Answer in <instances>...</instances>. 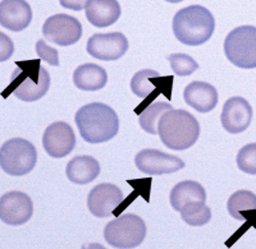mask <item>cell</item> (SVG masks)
Instances as JSON below:
<instances>
[{"mask_svg":"<svg viewBox=\"0 0 256 249\" xmlns=\"http://www.w3.org/2000/svg\"><path fill=\"white\" fill-rule=\"evenodd\" d=\"M170 205L176 211L180 212L184 206L191 202H205L206 201V192L200 183L194 180L180 182L173 187L170 192Z\"/></svg>","mask_w":256,"mask_h":249,"instance_id":"cell-20","label":"cell"},{"mask_svg":"<svg viewBox=\"0 0 256 249\" xmlns=\"http://www.w3.org/2000/svg\"><path fill=\"white\" fill-rule=\"evenodd\" d=\"M50 87V75L38 60L17 61L4 96L9 93L24 102H34L44 97Z\"/></svg>","mask_w":256,"mask_h":249,"instance_id":"cell-2","label":"cell"},{"mask_svg":"<svg viewBox=\"0 0 256 249\" xmlns=\"http://www.w3.org/2000/svg\"><path fill=\"white\" fill-rule=\"evenodd\" d=\"M166 1H168V3L176 4V3H180V1H184V0H166Z\"/></svg>","mask_w":256,"mask_h":249,"instance_id":"cell-30","label":"cell"},{"mask_svg":"<svg viewBox=\"0 0 256 249\" xmlns=\"http://www.w3.org/2000/svg\"><path fill=\"white\" fill-rule=\"evenodd\" d=\"M184 101L198 113H209L218 104V92L210 83L201 81L187 84L184 92Z\"/></svg>","mask_w":256,"mask_h":249,"instance_id":"cell-16","label":"cell"},{"mask_svg":"<svg viewBox=\"0 0 256 249\" xmlns=\"http://www.w3.org/2000/svg\"><path fill=\"white\" fill-rule=\"evenodd\" d=\"M146 237L145 221L134 214H126L106 224L104 238L113 248L132 249L140 246Z\"/></svg>","mask_w":256,"mask_h":249,"instance_id":"cell-6","label":"cell"},{"mask_svg":"<svg viewBox=\"0 0 256 249\" xmlns=\"http://www.w3.org/2000/svg\"><path fill=\"white\" fill-rule=\"evenodd\" d=\"M32 20V10L26 0H2L0 24L10 31H24Z\"/></svg>","mask_w":256,"mask_h":249,"instance_id":"cell-15","label":"cell"},{"mask_svg":"<svg viewBox=\"0 0 256 249\" xmlns=\"http://www.w3.org/2000/svg\"><path fill=\"white\" fill-rule=\"evenodd\" d=\"M80 134L88 143H102L114 138L120 131V119L116 111L102 102L84 105L74 115Z\"/></svg>","mask_w":256,"mask_h":249,"instance_id":"cell-1","label":"cell"},{"mask_svg":"<svg viewBox=\"0 0 256 249\" xmlns=\"http://www.w3.org/2000/svg\"><path fill=\"white\" fill-rule=\"evenodd\" d=\"M42 35L46 41L59 46L76 44L82 36L80 20L68 14H56L48 18L42 26Z\"/></svg>","mask_w":256,"mask_h":249,"instance_id":"cell-8","label":"cell"},{"mask_svg":"<svg viewBox=\"0 0 256 249\" xmlns=\"http://www.w3.org/2000/svg\"><path fill=\"white\" fill-rule=\"evenodd\" d=\"M90 0H59V3L63 8L70 9L74 12H80L84 8H86Z\"/></svg>","mask_w":256,"mask_h":249,"instance_id":"cell-28","label":"cell"},{"mask_svg":"<svg viewBox=\"0 0 256 249\" xmlns=\"http://www.w3.org/2000/svg\"><path fill=\"white\" fill-rule=\"evenodd\" d=\"M38 162L35 146L24 138H13L0 148V168L8 175L24 177L34 170Z\"/></svg>","mask_w":256,"mask_h":249,"instance_id":"cell-5","label":"cell"},{"mask_svg":"<svg viewBox=\"0 0 256 249\" xmlns=\"http://www.w3.org/2000/svg\"><path fill=\"white\" fill-rule=\"evenodd\" d=\"M227 209L233 219L244 221L242 211L256 210V194L250 191H237L232 194L227 202Z\"/></svg>","mask_w":256,"mask_h":249,"instance_id":"cell-22","label":"cell"},{"mask_svg":"<svg viewBox=\"0 0 256 249\" xmlns=\"http://www.w3.org/2000/svg\"><path fill=\"white\" fill-rule=\"evenodd\" d=\"M42 146L46 154L56 159L70 155L76 146V136L72 127L64 122L52 123L44 132Z\"/></svg>","mask_w":256,"mask_h":249,"instance_id":"cell-12","label":"cell"},{"mask_svg":"<svg viewBox=\"0 0 256 249\" xmlns=\"http://www.w3.org/2000/svg\"><path fill=\"white\" fill-rule=\"evenodd\" d=\"M180 218L187 225L202 226L206 225L212 219V211L205 202H191L180 210Z\"/></svg>","mask_w":256,"mask_h":249,"instance_id":"cell-24","label":"cell"},{"mask_svg":"<svg viewBox=\"0 0 256 249\" xmlns=\"http://www.w3.org/2000/svg\"><path fill=\"white\" fill-rule=\"evenodd\" d=\"M224 52L236 67L256 68V27L240 26L232 29L224 40Z\"/></svg>","mask_w":256,"mask_h":249,"instance_id":"cell-7","label":"cell"},{"mask_svg":"<svg viewBox=\"0 0 256 249\" xmlns=\"http://www.w3.org/2000/svg\"><path fill=\"white\" fill-rule=\"evenodd\" d=\"M160 77L159 72L152 69H142L137 72L131 79V90L134 96L140 97V99H146L152 95L156 87V84L152 83V78Z\"/></svg>","mask_w":256,"mask_h":249,"instance_id":"cell-23","label":"cell"},{"mask_svg":"<svg viewBox=\"0 0 256 249\" xmlns=\"http://www.w3.org/2000/svg\"><path fill=\"white\" fill-rule=\"evenodd\" d=\"M134 164L138 170L148 175L172 174L184 168V162L180 157L154 148L140 151L134 157Z\"/></svg>","mask_w":256,"mask_h":249,"instance_id":"cell-10","label":"cell"},{"mask_svg":"<svg viewBox=\"0 0 256 249\" xmlns=\"http://www.w3.org/2000/svg\"><path fill=\"white\" fill-rule=\"evenodd\" d=\"M237 166L241 171L256 175V143L244 146L237 154Z\"/></svg>","mask_w":256,"mask_h":249,"instance_id":"cell-26","label":"cell"},{"mask_svg":"<svg viewBox=\"0 0 256 249\" xmlns=\"http://www.w3.org/2000/svg\"><path fill=\"white\" fill-rule=\"evenodd\" d=\"M172 105L168 102H154L148 105L140 113L138 123L140 127L148 134H158V125L160 118L168 110H172Z\"/></svg>","mask_w":256,"mask_h":249,"instance_id":"cell-21","label":"cell"},{"mask_svg":"<svg viewBox=\"0 0 256 249\" xmlns=\"http://www.w3.org/2000/svg\"><path fill=\"white\" fill-rule=\"evenodd\" d=\"M108 73L98 64H82L73 72V83L81 91H98L105 87Z\"/></svg>","mask_w":256,"mask_h":249,"instance_id":"cell-19","label":"cell"},{"mask_svg":"<svg viewBox=\"0 0 256 249\" xmlns=\"http://www.w3.org/2000/svg\"><path fill=\"white\" fill-rule=\"evenodd\" d=\"M251 120H252V107L248 100L236 96L226 101L220 115V122L228 133H242L250 127Z\"/></svg>","mask_w":256,"mask_h":249,"instance_id":"cell-14","label":"cell"},{"mask_svg":"<svg viewBox=\"0 0 256 249\" xmlns=\"http://www.w3.org/2000/svg\"><path fill=\"white\" fill-rule=\"evenodd\" d=\"M32 214L34 205L26 193L13 191L0 198V220L6 225H24L31 219Z\"/></svg>","mask_w":256,"mask_h":249,"instance_id":"cell-11","label":"cell"},{"mask_svg":"<svg viewBox=\"0 0 256 249\" xmlns=\"http://www.w3.org/2000/svg\"><path fill=\"white\" fill-rule=\"evenodd\" d=\"M36 51H38V56L42 60L46 61L48 64H50L52 67H58L59 65L58 51L56 49L50 47L49 45H46V42L44 40H38L36 42Z\"/></svg>","mask_w":256,"mask_h":249,"instance_id":"cell-27","label":"cell"},{"mask_svg":"<svg viewBox=\"0 0 256 249\" xmlns=\"http://www.w3.org/2000/svg\"><path fill=\"white\" fill-rule=\"evenodd\" d=\"M66 174L70 182L84 186L94 182L100 174L99 161L92 156H77L70 160L66 168Z\"/></svg>","mask_w":256,"mask_h":249,"instance_id":"cell-18","label":"cell"},{"mask_svg":"<svg viewBox=\"0 0 256 249\" xmlns=\"http://www.w3.org/2000/svg\"><path fill=\"white\" fill-rule=\"evenodd\" d=\"M12 52L13 44L10 42V38L4 35V33H2V56H0V60H6L9 56L12 55Z\"/></svg>","mask_w":256,"mask_h":249,"instance_id":"cell-29","label":"cell"},{"mask_svg":"<svg viewBox=\"0 0 256 249\" xmlns=\"http://www.w3.org/2000/svg\"><path fill=\"white\" fill-rule=\"evenodd\" d=\"M120 5L116 0H90L84 8L88 22L99 28L116 23L120 19Z\"/></svg>","mask_w":256,"mask_h":249,"instance_id":"cell-17","label":"cell"},{"mask_svg":"<svg viewBox=\"0 0 256 249\" xmlns=\"http://www.w3.org/2000/svg\"><path fill=\"white\" fill-rule=\"evenodd\" d=\"M123 192L110 183H102L94 187L88 197V207L96 218L104 219L113 214L123 202Z\"/></svg>","mask_w":256,"mask_h":249,"instance_id":"cell-13","label":"cell"},{"mask_svg":"<svg viewBox=\"0 0 256 249\" xmlns=\"http://www.w3.org/2000/svg\"><path fill=\"white\" fill-rule=\"evenodd\" d=\"M169 64L170 68L174 72V74L180 75V77H187L191 75L192 73L198 70V64L196 63L195 59L191 58L187 54H182V52H177V54H170L168 56Z\"/></svg>","mask_w":256,"mask_h":249,"instance_id":"cell-25","label":"cell"},{"mask_svg":"<svg viewBox=\"0 0 256 249\" xmlns=\"http://www.w3.org/2000/svg\"><path fill=\"white\" fill-rule=\"evenodd\" d=\"M128 50V40L120 32L95 33L86 45V51L92 58L104 61H113L122 58Z\"/></svg>","mask_w":256,"mask_h":249,"instance_id":"cell-9","label":"cell"},{"mask_svg":"<svg viewBox=\"0 0 256 249\" xmlns=\"http://www.w3.org/2000/svg\"><path fill=\"white\" fill-rule=\"evenodd\" d=\"M172 28L180 42L188 46H198L212 36L216 20L205 6L190 5L176 13Z\"/></svg>","mask_w":256,"mask_h":249,"instance_id":"cell-4","label":"cell"},{"mask_svg":"<svg viewBox=\"0 0 256 249\" xmlns=\"http://www.w3.org/2000/svg\"><path fill=\"white\" fill-rule=\"evenodd\" d=\"M158 134L166 147L174 151H184L192 147L200 137V124L188 111L168 110L160 118Z\"/></svg>","mask_w":256,"mask_h":249,"instance_id":"cell-3","label":"cell"}]
</instances>
